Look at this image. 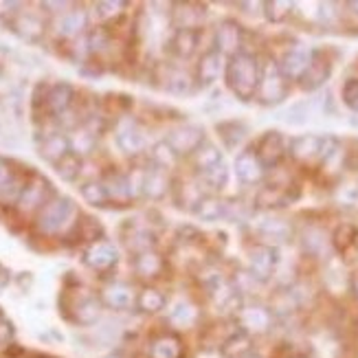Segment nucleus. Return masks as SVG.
Masks as SVG:
<instances>
[{
	"mask_svg": "<svg viewBox=\"0 0 358 358\" xmlns=\"http://www.w3.org/2000/svg\"><path fill=\"white\" fill-rule=\"evenodd\" d=\"M262 80V59L253 53H238L227 59L224 69V82L229 90L236 95L240 101H251L257 95Z\"/></svg>",
	"mask_w": 358,
	"mask_h": 358,
	"instance_id": "f257e3e1",
	"label": "nucleus"
},
{
	"mask_svg": "<svg viewBox=\"0 0 358 358\" xmlns=\"http://www.w3.org/2000/svg\"><path fill=\"white\" fill-rule=\"evenodd\" d=\"M338 150V141L332 136L319 134H301L292 138L288 145V154L299 165H323Z\"/></svg>",
	"mask_w": 358,
	"mask_h": 358,
	"instance_id": "f03ea898",
	"label": "nucleus"
},
{
	"mask_svg": "<svg viewBox=\"0 0 358 358\" xmlns=\"http://www.w3.org/2000/svg\"><path fill=\"white\" fill-rule=\"evenodd\" d=\"M290 92V80L279 69V62L273 57H266L262 62V80L255 99L262 106H279Z\"/></svg>",
	"mask_w": 358,
	"mask_h": 358,
	"instance_id": "7ed1b4c3",
	"label": "nucleus"
},
{
	"mask_svg": "<svg viewBox=\"0 0 358 358\" xmlns=\"http://www.w3.org/2000/svg\"><path fill=\"white\" fill-rule=\"evenodd\" d=\"M75 213V202L66 196H57L46 202L44 209L38 213V229L44 236H57L73 224Z\"/></svg>",
	"mask_w": 358,
	"mask_h": 358,
	"instance_id": "20e7f679",
	"label": "nucleus"
},
{
	"mask_svg": "<svg viewBox=\"0 0 358 358\" xmlns=\"http://www.w3.org/2000/svg\"><path fill=\"white\" fill-rule=\"evenodd\" d=\"M275 321H277V317L273 310L262 303H244L236 315L238 330L246 332L248 336L268 334L273 330Z\"/></svg>",
	"mask_w": 358,
	"mask_h": 358,
	"instance_id": "39448f33",
	"label": "nucleus"
},
{
	"mask_svg": "<svg viewBox=\"0 0 358 358\" xmlns=\"http://www.w3.org/2000/svg\"><path fill=\"white\" fill-rule=\"evenodd\" d=\"M279 264V253L273 244H255L248 251V273H251L259 284L268 282L275 275V268Z\"/></svg>",
	"mask_w": 358,
	"mask_h": 358,
	"instance_id": "423d86ee",
	"label": "nucleus"
},
{
	"mask_svg": "<svg viewBox=\"0 0 358 358\" xmlns=\"http://www.w3.org/2000/svg\"><path fill=\"white\" fill-rule=\"evenodd\" d=\"M242 42H244V29L238 20H222L215 27L213 34V49L224 55V57H233L242 53Z\"/></svg>",
	"mask_w": 358,
	"mask_h": 358,
	"instance_id": "0eeeda50",
	"label": "nucleus"
},
{
	"mask_svg": "<svg viewBox=\"0 0 358 358\" xmlns=\"http://www.w3.org/2000/svg\"><path fill=\"white\" fill-rule=\"evenodd\" d=\"M165 141L169 143V148H172L176 152V157L180 159V157H192V154L205 143L207 138H205V130H202L200 126L185 123V126L169 130Z\"/></svg>",
	"mask_w": 358,
	"mask_h": 358,
	"instance_id": "6e6552de",
	"label": "nucleus"
},
{
	"mask_svg": "<svg viewBox=\"0 0 358 358\" xmlns=\"http://www.w3.org/2000/svg\"><path fill=\"white\" fill-rule=\"evenodd\" d=\"M330 75H332V57L328 55L325 49H315L313 62H310L308 71L299 80V86L308 92L319 90L325 82L330 80Z\"/></svg>",
	"mask_w": 358,
	"mask_h": 358,
	"instance_id": "1a4fd4ad",
	"label": "nucleus"
},
{
	"mask_svg": "<svg viewBox=\"0 0 358 358\" xmlns=\"http://www.w3.org/2000/svg\"><path fill=\"white\" fill-rule=\"evenodd\" d=\"M313 55H315V49H310L306 44H294L282 55V59H279V69L284 71V75L290 82H299L303 73L308 71L310 62H313Z\"/></svg>",
	"mask_w": 358,
	"mask_h": 358,
	"instance_id": "9d476101",
	"label": "nucleus"
},
{
	"mask_svg": "<svg viewBox=\"0 0 358 358\" xmlns=\"http://www.w3.org/2000/svg\"><path fill=\"white\" fill-rule=\"evenodd\" d=\"M236 176L242 185H259L264 178H266L268 169L264 167V163L259 161L255 148H246L236 157Z\"/></svg>",
	"mask_w": 358,
	"mask_h": 358,
	"instance_id": "9b49d317",
	"label": "nucleus"
},
{
	"mask_svg": "<svg viewBox=\"0 0 358 358\" xmlns=\"http://www.w3.org/2000/svg\"><path fill=\"white\" fill-rule=\"evenodd\" d=\"M255 152H257L259 161L264 163V167H266V169L277 167L279 163L284 161L286 152H288L284 134L277 132V130L264 132L262 138H259V143H257V148H255Z\"/></svg>",
	"mask_w": 358,
	"mask_h": 358,
	"instance_id": "f8f14e48",
	"label": "nucleus"
},
{
	"mask_svg": "<svg viewBox=\"0 0 358 358\" xmlns=\"http://www.w3.org/2000/svg\"><path fill=\"white\" fill-rule=\"evenodd\" d=\"M51 196V185L49 180H44L42 176H34L29 182H24L22 194L18 198L20 211H42L44 205L49 202Z\"/></svg>",
	"mask_w": 358,
	"mask_h": 358,
	"instance_id": "ddd939ff",
	"label": "nucleus"
},
{
	"mask_svg": "<svg viewBox=\"0 0 358 358\" xmlns=\"http://www.w3.org/2000/svg\"><path fill=\"white\" fill-rule=\"evenodd\" d=\"M84 262H86V266L92 268V271L108 273L110 268H115V264L119 262V253H117V248L110 242L97 240L84 251Z\"/></svg>",
	"mask_w": 358,
	"mask_h": 358,
	"instance_id": "4468645a",
	"label": "nucleus"
},
{
	"mask_svg": "<svg viewBox=\"0 0 358 358\" xmlns=\"http://www.w3.org/2000/svg\"><path fill=\"white\" fill-rule=\"evenodd\" d=\"M227 69L224 64V55H220L215 49H209L205 55L198 59L196 66V84L200 86H211L220 80L222 71Z\"/></svg>",
	"mask_w": 358,
	"mask_h": 358,
	"instance_id": "2eb2a0df",
	"label": "nucleus"
},
{
	"mask_svg": "<svg viewBox=\"0 0 358 358\" xmlns=\"http://www.w3.org/2000/svg\"><path fill=\"white\" fill-rule=\"evenodd\" d=\"M117 145L123 154H128V157H136V154H141L145 150V132L141 130V126L134 121H126L123 126L117 130Z\"/></svg>",
	"mask_w": 358,
	"mask_h": 358,
	"instance_id": "dca6fc26",
	"label": "nucleus"
},
{
	"mask_svg": "<svg viewBox=\"0 0 358 358\" xmlns=\"http://www.w3.org/2000/svg\"><path fill=\"white\" fill-rule=\"evenodd\" d=\"M101 299L95 297V294L84 292L80 299H75L71 303V319L77 325H92L97 323L101 317Z\"/></svg>",
	"mask_w": 358,
	"mask_h": 358,
	"instance_id": "f3484780",
	"label": "nucleus"
},
{
	"mask_svg": "<svg viewBox=\"0 0 358 358\" xmlns=\"http://www.w3.org/2000/svg\"><path fill=\"white\" fill-rule=\"evenodd\" d=\"M200 46V29H176L167 42V51L178 59H189Z\"/></svg>",
	"mask_w": 358,
	"mask_h": 358,
	"instance_id": "a211bd4d",
	"label": "nucleus"
},
{
	"mask_svg": "<svg viewBox=\"0 0 358 358\" xmlns=\"http://www.w3.org/2000/svg\"><path fill=\"white\" fill-rule=\"evenodd\" d=\"M132 268L136 273L138 279H145V282H152V279H159L165 273V257L159 251H143L136 253L132 259Z\"/></svg>",
	"mask_w": 358,
	"mask_h": 358,
	"instance_id": "6ab92c4d",
	"label": "nucleus"
},
{
	"mask_svg": "<svg viewBox=\"0 0 358 358\" xmlns=\"http://www.w3.org/2000/svg\"><path fill=\"white\" fill-rule=\"evenodd\" d=\"M169 189H172V180H169L167 169H161L157 165L145 167V178H143V196L145 198L163 200Z\"/></svg>",
	"mask_w": 358,
	"mask_h": 358,
	"instance_id": "aec40b11",
	"label": "nucleus"
},
{
	"mask_svg": "<svg viewBox=\"0 0 358 358\" xmlns=\"http://www.w3.org/2000/svg\"><path fill=\"white\" fill-rule=\"evenodd\" d=\"M73 99H75V90L71 84L66 82H59L55 86H51L46 90V97H44V106L46 110L55 117H62L69 113V108L73 106Z\"/></svg>",
	"mask_w": 358,
	"mask_h": 358,
	"instance_id": "412c9836",
	"label": "nucleus"
},
{
	"mask_svg": "<svg viewBox=\"0 0 358 358\" xmlns=\"http://www.w3.org/2000/svg\"><path fill=\"white\" fill-rule=\"evenodd\" d=\"M101 303L110 310H128L136 303V294L128 284L113 282L101 290Z\"/></svg>",
	"mask_w": 358,
	"mask_h": 358,
	"instance_id": "4be33fe9",
	"label": "nucleus"
},
{
	"mask_svg": "<svg viewBox=\"0 0 358 358\" xmlns=\"http://www.w3.org/2000/svg\"><path fill=\"white\" fill-rule=\"evenodd\" d=\"M255 231L259 238L277 242V244L288 242L292 238V224L288 220H284V217H275V215L262 217V220L255 224Z\"/></svg>",
	"mask_w": 358,
	"mask_h": 358,
	"instance_id": "5701e85b",
	"label": "nucleus"
},
{
	"mask_svg": "<svg viewBox=\"0 0 358 358\" xmlns=\"http://www.w3.org/2000/svg\"><path fill=\"white\" fill-rule=\"evenodd\" d=\"M88 27V13L84 9H69L55 20V31L59 38H77Z\"/></svg>",
	"mask_w": 358,
	"mask_h": 358,
	"instance_id": "b1692460",
	"label": "nucleus"
},
{
	"mask_svg": "<svg viewBox=\"0 0 358 358\" xmlns=\"http://www.w3.org/2000/svg\"><path fill=\"white\" fill-rule=\"evenodd\" d=\"M172 18L176 29H200L202 20L207 15V7L196 5V3H178L172 5Z\"/></svg>",
	"mask_w": 358,
	"mask_h": 358,
	"instance_id": "393cba45",
	"label": "nucleus"
},
{
	"mask_svg": "<svg viewBox=\"0 0 358 358\" xmlns=\"http://www.w3.org/2000/svg\"><path fill=\"white\" fill-rule=\"evenodd\" d=\"M69 152H71V138L66 134H62V132L49 134L42 141V145H40V157L44 161L53 163V165H57Z\"/></svg>",
	"mask_w": 358,
	"mask_h": 358,
	"instance_id": "a878e982",
	"label": "nucleus"
},
{
	"mask_svg": "<svg viewBox=\"0 0 358 358\" xmlns=\"http://www.w3.org/2000/svg\"><path fill=\"white\" fill-rule=\"evenodd\" d=\"M161 82H165L163 88L167 92H172V95H189V92H194V88H196L194 77L176 66H165V77Z\"/></svg>",
	"mask_w": 358,
	"mask_h": 358,
	"instance_id": "bb28decb",
	"label": "nucleus"
},
{
	"mask_svg": "<svg viewBox=\"0 0 358 358\" xmlns=\"http://www.w3.org/2000/svg\"><path fill=\"white\" fill-rule=\"evenodd\" d=\"M11 29L29 42H38L44 36V22L38 15L31 13H15V18L11 20Z\"/></svg>",
	"mask_w": 358,
	"mask_h": 358,
	"instance_id": "cd10ccee",
	"label": "nucleus"
},
{
	"mask_svg": "<svg viewBox=\"0 0 358 358\" xmlns=\"http://www.w3.org/2000/svg\"><path fill=\"white\" fill-rule=\"evenodd\" d=\"M150 358H182V341L176 334H161L150 343Z\"/></svg>",
	"mask_w": 358,
	"mask_h": 358,
	"instance_id": "c85d7f7f",
	"label": "nucleus"
},
{
	"mask_svg": "<svg viewBox=\"0 0 358 358\" xmlns=\"http://www.w3.org/2000/svg\"><path fill=\"white\" fill-rule=\"evenodd\" d=\"M136 310L143 315H159L161 310H165L167 306V297L159 290V288H152V286H145L141 292L136 294Z\"/></svg>",
	"mask_w": 358,
	"mask_h": 358,
	"instance_id": "c756f323",
	"label": "nucleus"
},
{
	"mask_svg": "<svg viewBox=\"0 0 358 358\" xmlns=\"http://www.w3.org/2000/svg\"><path fill=\"white\" fill-rule=\"evenodd\" d=\"M192 161H194L196 174L202 176L205 172H209L211 167H215V165H220V163H222V152L217 150L213 143L205 141V143H202V145L192 154Z\"/></svg>",
	"mask_w": 358,
	"mask_h": 358,
	"instance_id": "7c9ffc66",
	"label": "nucleus"
},
{
	"mask_svg": "<svg viewBox=\"0 0 358 358\" xmlns=\"http://www.w3.org/2000/svg\"><path fill=\"white\" fill-rule=\"evenodd\" d=\"M194 213L200 217V220H205V222L222 220V217H227V200L217 198L215 194H207L205 198L198 202V207H196Z\"/></svg>",
	"mask_w": 358,
	"mask_h": 358,
	"instance_id": "2f4dec72",
	"label": "nucleus"
},
{
	"mask_svg": "<svg viewBox=\"0 0 358 358\" xmlns=\"http://www.w3.org/2000/svg\"><path fill=\"white\" fill-rule=\"evenodd\" d=\"M215 130H217V136L222 138V143H224L227 150H236V148L244 141V138H246V134H248L246 123L236 121V119L217 123Z\"/></svg>",
	"mask_w": 358,
	"mask_h": 358,
	"instance_id": "473e14b6",
	"label": "nucleus"
},
{
	"mask_svg": "<svg viewBox=\"0 0 358 358\" xmlns=\"http://www.w3.org/2000/svg\"><path fill=\"white\" fill-rule=\"evenodd\" d=\"M251 348H253V336H248L246 332L238 330L220 345V354L224 358H244L251 354Z\"/></svg>",
	"mask_w": 358,
	"mask_h": 358,
	"instance_id": "72a5a7b5",
	"label": "nucleus"
},
{
	"mask_svg": "<svg viewBox=\"0 0 358 358\" xmlns=\"http://www.w3.org/2000/svg\"><path fill=\"white\" fill-rule=\"evenodd\" d=\"M328 244H332V240H328V233L319 227H308L303 233H301V246L308 255L313 257H321L325 253V248Z\"/></svg>",
	"mask_w": 358,
	"mask_h": 358,
	"instance_id": "f704fd0d",
	"label": "nucleus"
},
{
	"mask_svg": "<svg viewBox=\"0 0 358 358\" xmlns=\"http://www.w3.org/2000/svg\"><path fill=\"white\" fill-rule=\"evenodd\" d=\"M358 244V229L350 222H343V224H338L332 233V246H334V251L338 253H350L352 248Z\"/></svg>",
	"mask_w": 358,
	"mask_h": 358,
	"instance_id": "c9c22d12",
	"label": "nucleus"
},
{
	"mask_svg": "<svg viewBox=\"0 0 358 358\" xmlns=\"http://www.w3.org/2000/svg\"><path fill=\"white\" fill-rule=\"evenodd\" d=\"M106 192L110 196V202H128L132 200V194H130V185H128V176L126 174H110L106 180Z\"/></svg>",
	"mask_w": 358,
	"mask_h": 358,
	"instance_id": "e433bc0d",
	"label": "nucleus"
},
{
	"mask_svg": "<svg viewBox=\"0 0 358 358\" xmlns=\"http://www.w3.org/2000/svg\"><path fill=\"white\" fill-rule=\"evenodd\" d=\"M82 198L92 207H106L110 202V196L106 192V185L101 180H88L80 187Z\"/></svg>",
	"mask_w": 358,
	"mask_h": 358,
	"instance_id": "4c0bfd02",
	"label": "nucleus"
},
{
	"mask_svg": "<svg viewBox=\"0 0 358 358\" xmlns=\"http://www.w3.org/2000/svg\"><path fill=\"white\" fill-rule=\"evenodd\" d=\"M294 5L288 3V0H268V3H264V18L273 24H282L290 18Z\"/></svg>",
	"mask_w": 358,
	"mask_h": 358,
	"instance_id": "58836bf2",
	"label": "nucleus"
},
{
	"mask_svg": "<svg viewBox=\"0 0 358 358\" xmlns=\"http://www.w3.org/2000/svg\"><path fill=\"white\" fill-rule=\"evenodd\" d=\"M126 244L136 255V253H143V251H152L157 240H154V233L148 229H132V233L126 238Z\"/></svg>",
	"mask_w": 358,
	"mask_h": 358,
	"instance_id": "ea45409f",
	"label": "nucleus"
},
{
	"mask_svg": "<svg viewBox=\"0 0 358 358\" xmlns=\"http://www.w3.org/2000/svg\"><path fill=\"white\" fill-rule=\"evenodd\" d=\"M55 172L59 174L62 180H77V176L82 174V157H77L75 152H69L64 159L55 165Z\"/></svg>",
	"mask_w": 358,
	"mask_h": 358,
	"instance_id": "a19ab883",
	"label": "nucleus"
},
{
	"mask_svg": "<svg viewBox=\"0 0 358 358\" xmlns=\"http://www.w3.org/2000/svg\"><path fill=\"white\" fill-rule=\"evenodd\" d=\"M198 180L202 182V187H209L211 192H220L229 180V169H227L224 161L220 165L211 167L209 172H205L202 176H198Z\"/></svg>",
	"mask_w": 358,
	"mask_h": 358,
	"instance_id": "79ce46f5",
	"label": "nucleus"
},
{
	"mask_svg": "<svg viewBox=\"0 0 358 358\" xmlns=\"http://www.w3.org/2000/svg\"><path fill=\"white\" fill-rule=\"evenodd\" d=\"M150 157H152V165H157L161 169H172L176 165V161H178L176 152L169 148L167 141H159L157 145H154Z\"/></svg>",
	"mask_w": 358,
	"mask_h": 358,
	"instance_id": "37998d69",
	"label": "nucleus"
},
{
	"mask_svg": "<svg viewBox=\"0 0 358 358\" xmlns=\"http://www.w3.org/2000/svg\"><path fill=\"white\" fill-rule=\"evenodd\" d=\"M169 319H172V323L176 325H182V328H187V325H194L196 319H198V310L194 303L189 301H180L174 306L172 315H169Z\"/></svg>",
	"mask_w": 358,
	"mask_h": 358,
	"instance_id": "c03bdc74",
	"label": "nucleus"
},
{
	"mask_svg": "<svg viewBox=\"0 0 358 358\" xmlns=\"http://www.w3.org/2000/svg\"><path fill=\"white\" fill-rule=\"evenodd\" d=\"M92 150H95V132L90 130L75 132V136L71 138V152H75L77 157H84V154H90Z\"/></svg>",
	"mask_w": 358,
	"mask_h": 358,
	"instance_id": "a18cd8bd",
	"label": "nucleus"
},
{
	"mask_svg": "<svg viewBox=\"0 0 358 358\" xmlns=\"http://www.w3.org/2000/svg\"><path fill=\"white\" fill-rule=\"evenodd\" d=\"M126 7H128V3H123V0H113V3H108V0H101V3L95 5L97 15H99L103 22H110V20L119 18Z\"/></svg>",
	"mask_w": 358,
	"mask_h": 358,
	"instance_id": "49530a36",
	"label": "nucleus"
},
{
	"mask_svg": "<svg viewBox=\"0 0 358 358\" xmlns=\"http://www.w3.org/2000/svg\"><path fill=\"white\" fill-rule=\"evenodd\" d=\"M341 99L350 108V110L358 113V77H350V80L341 88Z\"/></svg>",
	"mask_w": 358,
	"mask_h": 358,
	"instance_id": "de8ad7c7",
	"label": "nucleus"
},
{
	"mask_svg": "<svg viewBox=\"0 0 358 358\" xmlns=\"http://www.w3.org/2000/svg\"><path fill=\"white\" fill-rule=\"evenodd\" d=\"M15 185H18V182H15V174L11 169V163L5 161V159H0V196L7 198V192Z\"/></svg>",
	"mask_w": 358,
	"mask_h": 358,
	"instance_id": "09e8293b",
	"label": "nucleus"
},
{
	"mask_svg": "<svg viewBox=\"0 0 358 358\" xmlns=\"http://www.w3.org/2000/svg\"><path fill=\"white\" fill-rule=\"evenodd\" d=\"M71 3H42V9H53V13H66Z\"/></svg>",
	"mask_w": 358,
	"mask_h": 358,
	"instance_id": "8fccbe9b",
	"label": "nucleus"
},
{
	"mask_svg": "<svg viewBox=\"0 0 358 358\" xmlns=\"http://www.w3.org/2000/svg\"><path fill=\"white\" fill-rule=\"evenodd\" d=\"M348 286H350V292L354 294V299L358 301V273L350 277V282H348Z\"/></svg>",
	"mask_w": 358,
	"mask_h": 358,
	"instance_id": "3c124183",
	"label": "nucleus"
},
{
	"mask_svg": "<svg viewBox=\"0 0 358 358\" xmlns=\"http://www.w3.org/2000/svg\"><path fill=\"white\" fill-rule=\"evenodd\" d=\"M9 284V271L5 266H0V288Z\"/></svg>",
	"mask_w": 358,
	"mask_h": 358,
	"instance_id": "603ef678",
	"label": "nucleus"
},
{
	"mask_svg": "<svg viewBox=\"0 0 358 358\" xmlns=\"http://www.w3.org/2000/svg\"><path fill=\"white\" fill-rule=\"evenodd\" d=\"M284 358H308V356H306L303 352H288Z\"/></svg>",
	"mask_w": 358,
	"mask_h": 358,
	"instance_id": "864d4df0",
	"label": "nucleus"
},
{
	"mask_svg": "<svg viewBox=\"0 0 358 358\" xmlns=\"http://www.w3.org/2000/svg\"><path fill=\"white\" fill-rule=\"evenodd\" d=\"M348 9H350L354 15H358V0H354V3H348Z\"/></svg>",
	"mask_w": 358,
	"mask_h": 358,
	"instance_id": "5fc2aeb1",
	"label": "nucleus"
},
{
	"mask_svg": "<svg viewBox=\"0 0 358 358\" xmlns=\"http://www.w3.org/2000/svg\"><path fill=\"white\" fill-rule=\"evenodd\" d=\"M244 358H264V356H259V354H248V356H244Z\"/></svg>",
	"mask_w": 358,
	"mask_h": 358,
	"instance_id": "6e6d98bb",
	"label": "nucleus"
},
{
	"mask_svg": "<svg viewBox=\"0 0 358 358\" xmlns=\"http://www.w3.org/2000/svg\"><path fill=\"white\" fill-rule=\"evenodd\" d=\"M108 358H117V356H108Z\"/></svg>",
	"mask_w": 358,
	"mask_h": 358,
	"instance_id": "4d7b16f0",
	"label": "nucleus"
}]
</instances>
